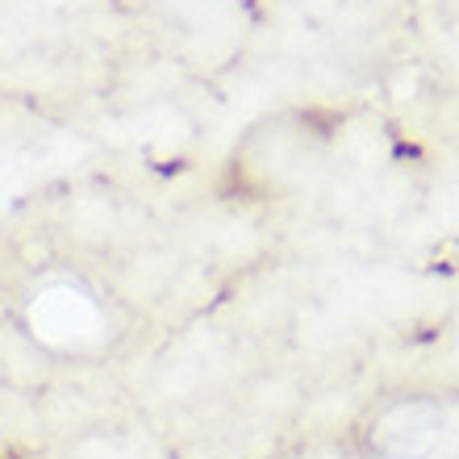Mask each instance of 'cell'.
Listing matches in <instances>:
<instances>
[{
	"label": "cell",
	"mask_w": 459,
	"mask_h": 459,
	"mask_svg": "<svg viewBox=\"0 0 459 459\" xmlns=\"http://www.w3.org/2000/svg\"><path fill=\"white\" fill-rule=\"evenodd\" d=\"M438 418L435 405H426V401H410V405H397V410H388L376 426V447L385 451V455H422L430 451V443L438 438Z\"/></svg>",
	"instance_id": "6da1fadb"
}]
</instances>
